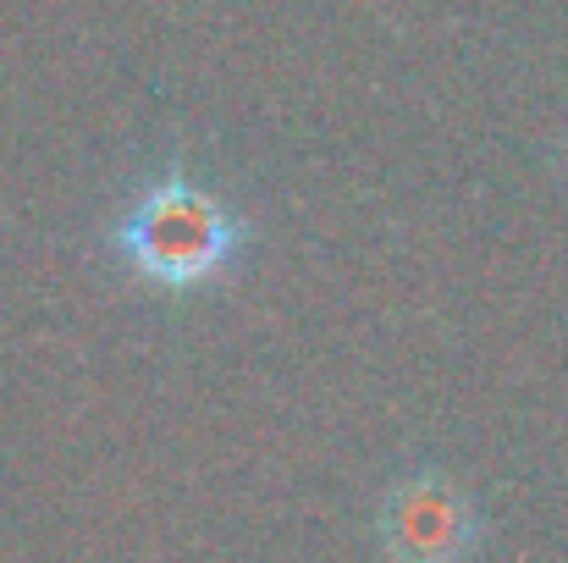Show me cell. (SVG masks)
Here are the masks:
<instances>
[{
	"mask_svg": "<svg viewBox=\"0 0 568 563\" xmlns=\"http://www.w3.org/2000/svg\"><path fill=\"white\" fill-rule=\"evenodd\" d=\"M381 547L392 563H469L480 553V509L475 497L436 475H403L381 497Z\"/></svg>",
	"mask_w": 568,
	"mask_h": 563,
	"instance_id": "cell-2",
	"label": "cell"
},
{
	"mask_svg": "<svg viewBox=\"0 0 568 563\" xmlns=\"http://www.w3.org/2000/svg\"><path fill=\"white\" fill-rule=\"evenodd\" d=\"M111 243L128 254V265L139 277H150L161 288H193L237 254L243 227L215 193L193 188L189 178H161L133 199V210L116 221Z\"/></svg>",
	"mask_w": 568,
	"mask_h": 563,
	"instance_id": "cell-1",
	"label": "cell"
}]
</instances>
